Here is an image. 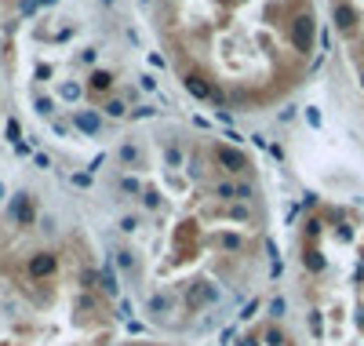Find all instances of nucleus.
I'll return each instance as SVG.
<instances>
[{"mask_svg":"<svg viewBox=\"0 0 364 346\" xmlns=\"http://www.w3.org/2000/svg\"><path fill=\"white\" fill-rule=\"evenodd\" d=\"M0 346H113L95 251L26 193L0 223Z\"/></svg>","mask_w":364,"mask_h":346,"instance_id":"7ed1b4c3","label":"nucleus"},{"mask_svg":"<svg viewBox=\"0 0 364 346\" xmlns=\"http://www.w3.org/2000/svg\"><path fill=\"white\" fill-rule=\"evenodd\" d=\"M237 346H292V339H288V332L277 324V317H266L262 324H255L251 332L240 335Z\"/></svg>","mask_w":364,"mask_h":346,"instance_id":"20e7f679","label":"nucleus"},{"mask_svg":"<svg viewBox=\"0 0 364 346\" xmlns=\"http://www.w3.org/2000/svg\"><path fill=\"white\" fill-rule=\"evenodd\" d=\"M117 346H175V342H160V339H128V342H117Z\"/></svg>","mask_w":364,"mask_h":346,"instance_id":"39448f33","label":"nucleus"},{"mask_svg":"<svg viewBox=\"0 0 364 346\" xmlns=\"http://www.w3.org/2000/svg\"><path fill=\"white\" fill-rule=\"evenodd\" d=\"M178 84L222 113H251L299 84L317 48L310 0H142Z\"/></svg>","mask_w":364,"mask_h":346,"instance_id":"f03ea898","label":"nucleus"},{"mask_svg":"<svg viewBox=\"0 0 364 346\" xmlns=\"http://www.w3.org/2000/svg\"><path fill=\"white\" fill-rule=\"evenodd\" d=\"M110 255L142 317L204 332L251 292L266 219L255 161L182 120H146L106 164Z\"/></svg>","mask_w":364,"mask_h":346,"instance_id":"f257e3e1","label":"nucleus"}]
</instances>
